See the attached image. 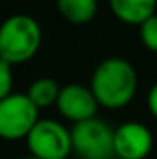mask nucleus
<instances>
[{"label":"nucleus","instance_id":"obj_1","mask_svg":"<svg viewBox=\"0 0 157 159\" xmlns=\"http://www.w3.org/2000/svg\"><path fill=\"white\" fill-rule=\"evenodd\" d=\"M89 87L94 93L100 107L117 111L129 106L135 98L139 76L135 67L126 57L111 56L96 65Z\"/></svg>","mask_w":157,"mask_h":159},{"label":"nucleus","instance_id":"obj_2","mask_svg":"<svg viewBox=\"0 0 157 159\" xmlns=\"http://www.w3.org/2000/svg\"><path fill=\"white\" fill-rule=\"evenodd\" d=\"M43 44L39 20L28 13H13L0 24V59L22 65L35 57Z\"/></svg>","mask_w":157,"mask_h":159},{"label":"nucleus","instance_id":"obj_3","mask_svg":"<svg viewBox=\"0 0 157 159\" xmlns=\"http://www.w3.org/2000/svg\"><path fill=\"white\" fill-rule=\"evenodd\" d=\"M30 156L37 159H67L72 154L70 129L54 119H39L26 137Z\"/></svg>","mask_w":157,"mask_h":159},{"label":"nucleus","instance_id":"obj_4","mask_svg":"<svg viewBox=\"0 0 157 159\" xmlns=\"http://www.w3.org/2000/svg\"><path fill=\"white\" fill-rule=\"evenodd\" d=\"M72 152L81 159H111L115 129L105 120L92 117L70 128Z\"/></svg>","mask_w":157,"mask_h":159},{"label":"nucleus","instance_id":"obj_5","mask_svg":"<svg viewBox=\"0 0 157 159\" xmlns=\"http://www.w3.org/2000/svg\"><path fill=\"white\" fill-rule=\"evenodd\" d=\"M39 120V107L26 93H11L0 100V139L20 141L26 139Z\"/></svg>","mask_w":157,"mask_h":159},{"label":"nucleus","instance_id":"obj_6","mask_svg":"<svg viewBox=\"0 0 157 159\" xmlns=\"http://www.w3.org/2000/svg\"><path fill=\"white\" fill-rule=\"evenodd\" d=\"M154 148L150 128L137 120H128L115 128L113 152L118 159H146Z\"/></svg>","mask_w":157,"mask_h":159},{"label":"nucleus","instance_id":"obj_7","mask_svg":"<svg viewBox=\"0 0 157 159\" xmlns=\"http://www.w3.org/2000/svg\"><path fill=\"white\" fill-rule=\"evenodd\" d=\"M56 107L63 119L70 120L72 124H78V122L96 117L100 106L89 85L67 83V85H61Z\"/></svg>","mask_w":157,"mask_h":159},{"label":"nucleus","instance_id":"obj_8","mask_svg":"<svg viewBox=\"0 0 157 159\" xmlns=\"http://www.w3.org/2000/svg\"><path fill=\"white\" fill-rule=\"evenodd\" d=\"M111 13L120 22L141 26L146 19L157 13V0H107Z\"/></svg>","mask_w":157,"mask_h":159},{"label":"nucleus","instance_id":"obj_9","mask_svg":"<svg viewBox=\"0 0 157 159\" xmlns=\"http://www.w3.org/2000/svg\"><path fill=\"white\" fill-rule=\"evenodd\" d=\"M59 15L70 24H87L98 13V0H56Z\"/></svg>","mask_w":157,"mask_h":159},{"label":"nucleus","instance_id":"obj_10","mask_svg":"<svg viewBox=\"0 0 157 159\" xmlns=\"http://www.w3.org/2000/svg\"><path fill=\"white\" fill-rule=\"evenodd\" d=\"M59 91H61V85L54 78H37L30 83V89L26 94L39 109H46L50 106H56Z\"/></svg>","mask_w":157,"mask_h":159},{"label":"nucleus","instance_id":"obj_11","mask_svg":"<svg viewBox=\"0 0 157 159\" xmlns=\"http://www.w3.org/2000/svg\"><path fill=\"white\" fill-rule=\"evenodd\" d=\"M139 37H141V43L144 44V48L157 54V13L152 15L150 19H146L139 26Z\"/></svg>","mask_w":157,"mask_h":159},{"label":"nucleus","instance_id":"obj_12","mask_svg":"<svg viewBox=\"0 0 157 159\" xmlns=\"http://www.w3.org/2000/svg\"><path fill=\"white\" fill-rule=\"evenodd\" d=\"M13 93V65L0 59V100Z\"/></svg>","mask_w":157,"mask_h":159},{"label":"nucleus","instance_id":"obj_13","mask_svg":"<svg viewBox=\"0 0 157 159\" xmlns=\"http://www.w3.org/2000/svg\"><path fill=\"white\" fill-rule=\"evenodd\" d=\"M146 106H148V111H150V115L157 119V81L150 87V91H148V96H146Z\"/></svg>","mask_w":157,"mask_h":159},{"label":"nucleus","instance_id":"obj_14","mask_svg":"<svg viewBox=\"0 0 157 159\" xmlns=\"http://www.w3.org/2000/svg\"><path fill=\"white\" fill-rule=\"evenodd\" d=\"M20 159H37V157H34V156H26V157H20Z\"/></svg>","mask_w":157,"mask_h":159}]
</instances>
